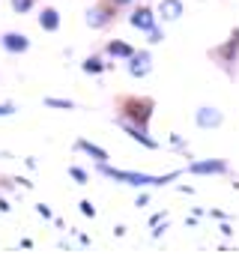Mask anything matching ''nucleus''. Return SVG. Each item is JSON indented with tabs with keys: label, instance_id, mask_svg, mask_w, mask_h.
I'll return each mask as SVG.
<instances>
[{
	"label": "nucleus",
	"instance_id": "1",
	"mask_svg": "<svg viewBox=\"0 0 239 254\" xmlns=\"http://www.w3.org/2000/svg\"><path fill=\"white\" fill-rule=\"evenodd\" d=\"M99 171L117 183H129V186H165V183H174L179 174H165V177H153V174H135V171H117V168H108V162L99 165Z\"/></svg>",
	"mask_w": 239,
	"mask_h": 254
},
{
	"label": "nucleus",
	"instance_id": "2",
	"mask_svg": "<svg viewBox=\"0 0 239 254\" xmlns=\"http://www.w3.org/2000/svg\"><path fill=\"white\" fill-rule=\"evenodd\" d=\"M153 117V102L150 99H126L123 102V120L141 126V129H147V123Z\"/></svg>",
	"mask_w": 239,
	"mask_h": 254
},
{
	"label": "nucleus",
	"instance_id": "3",
	"mask_svg": "<svg viewBox=\"0 0 239 254\" xmlns=\"http://www.w3.org/2000/svg\"><path fill=\"white\" fill-rule=\"evenodd\" d=\"M194 123L200 126V129H218V126L224 123V114H221L218 108L203 105V108H197V111H194Z\"/></svg>",
	"mask_w": 239,
	"mask_h": 254
},
{
	"label": "nucleus",
	"instance_id": "4",
	"mask_svg": "<svg viewBox=\"0 0 239 254\" xmlns=\"http://www.w3.org/2000/svg\"><path fill=\"white\" fill-rule=\"evenodd\" d=\"M150 69H153V54L150 51H132V57H129V75L132 78H144V75H150Z\"/></svg>",
	"mask_w": 239,
	"mask_h": 254
},
{
	"label": "nucleus",
	"instance_id": "5",
	"mask_svg": "<svg viewBox=\"0 0 239 254\" xmlns=\"http://www.w3.org/2000/svg\"><path fill=\"white\" fill-rule=\"evenodd\" d=\"M212 57H215L221 66H230V63H236V57H239V30H236V33H233V36H230V39H227L221 48H215V51H212Z\"/></svg>",
	"mask_w": 239,
	"mask_h": 254
},
{
	"label": "nucleus",
	"instance_id": "6",
	"mask_svg": "<svg viewBox=\"0 0 239 254\" xmlns=\"http://www.w3.org/2000/svg\"><path fill=\"white\" fill-rule=\"evenodd\" d=\"M129 24H132L135 30L150 33V30L156 27V12H153V9H147V6H141V9H135V12L129 15Z\"/></svg>",
	"mask_w": 239,
	"mask_h": 254
},
{
	"label": "nucleus",
	"instance_id": "7",
	"mask_svg": "<svg viewBox=\"0 0 239 254\" xmlns=\"http://www.w3.org/2000/svg\"><path fill=\"white\" fill-rule=\"evenodd\" d=\"M120 126H123V129L129 132L132 141H138V144H144V147H150V150L159 147V141H153V138L147 135V129H141V126H135V123H129V120H120Z\"/></svg>",
	"mask_w": 239,
	"mask_h": 254
},
{
	"label": "nucleus",
	"instance_id": "8",
	"mask_svg": "<svg viewBox=\"0 0 239 254\" xmlns=\"http://www.w3.org/2000/svg\"><path fill=\"white\" fill-rule=\"evenodd\" d=\"M0 45H3L9 54H24L30 48V39L24 33H3V39H0Z\"/></svg>",
	"mask_w": 239,
	"mask_h": 254
},
{
	"label": "nucleus",
	"instance_id": "9",
	"mask_svg": "<svg viewBox=\"0 0 239 254\" xmlns=\"http://www.w3.org/2000/svg\"><path fill=\"white\" fill-rule=\"evenodd\" d=\"M188 171L191 174H227V162H221V159H203V162H191Z\"/></svg>",
	"mask_w": 239,
	"mask_h": 254
},
{
	"label": "nucleus",
	"instance_id": "10",
	"mask_svg": "<svg viewBox=\"0 0 239 254\" xmlns=\"http://www.w3.org/2000/svg\"><path fill=\"white\" fill-rule=\"evenodd\" d=\"M156 18H162V21H179L182 18V0H162Z\"/></svg>",
	"mask_w": 239,
	"mask_h": 254
},
{
	"label": "nucleus",
	"instance_id": "11",
	"mask_svg": "<svg viewBox=\"0 0 239 254\" xmlns=\"http://www.w3.org/2000/svg\"><path fill=\"white\" fill-rule=\"evenodd\" d=\"M111 18H114V9H111V6H93V9L87 12V24L96 27V30H99V27H108Z\"/></svg>",
	"mask_w": 239,
	"mask_h": 254
},
{
	"label": "nucleus",
	"instance_id": "12",
	"mask_svg": "<svg viewBox=\"0 0 239 254\" xmlns=\"http://www.w3.org/2000/svg\"><path fill=\"white\" fill-rule=\"evenodd\" d=\"M39 27L48 30V33H54V30L60 27V12H57L54 6H45V9L39 12Z\"/></svg>",
	"mask_w": 239,
	"mask_h": 254
},
{
	"label": "nucleus",
	"instance_id": "13",
	"mask_svg": "<svg viewBox=\"0 0 239 254\" xmlns=\"http://www.w3.org/2000/svg\"><path fill=\"white\" fill-rule=\"evenodd\" d=\"M78 150H84L87 156H93V159H96L99 165H102V162H108V153H105L102 147H96V144H90V141H78Z\"/></svg>",
	"mask_w": 239,
	"mask_h": 254
},
{
	"label": "nucleus",
	"instance_id": "14",
	"mask_svg": "<svg viewBox=\"0 0 239 254\" xmlns=\"http://www.w3.org/2000/svg\"><path fill=\"white\" fill-rule=\"evenodd\" d=\"M108 54H111V57H126V60H129V57H132V48H129L126 42H111V45H108Z\"/></svg>",
	"mask_w": 239,
	"mask_h": 254
},
{
	"label": "nucleus",
	"instance_id": "15",
	"mask_svg": "<svg viewBox=\"0 0 239 254\" xmlns=\"http://www.w3.org/2000/svg\"><path fill=\"white\" fill-rule=\"evenodd\" d=\"M102 69H105V63H102L99 57H87V60H84V72H90V75H99Z\"/></svg>",
	"mask_w": 239,
	"mask_h": 254
},
{
	"label": "nucleus",
	"instance_id": "16",
	"mask_svg": "<svg viewBox=\"0 0 239 254\" xmlns=\"http://www.w3.org/2000/svg\"><path fill=\"white\" fill-rule=\"evenodd\" d=\"M45 105L48 108H66V111L75 108V102H69V99H45Z\"/></svg>",
	"mask_w": 239,
	"mask_h": 254
},
{
	"label": "nucleus",
	"instance_id": "17",
	"mask_svg": "<svg viewBox=\"0 0 239 254\" xmlns=\"http://www.w3.org/2000/svg\"><path fill=\"white\" fill-rule=\"evenodd\" d=\"M9 3H12L15 12H27V9H33V0H9Z\"/></svg>",
	"mask_w": 239,
	"mask_h": 254
},
{
	"label": "nucleus",
	"instance_id": "18",
	"mask_svg": "<svg viewBox=\"0 0 239 254\" xmlns=\"http://www.w3.org/2000/svg\"><path fill=\"white\" fill-rule=\"evenodd\" d=\"M69 174H72V177H75V180H78V183H81V186H84V183H87V174H84V171H81V168H69Z\"/></svg>",
	"mask_w": 239,
	"mask_h": 254
},
{
	"label": "nucleus",
	"instance_id": "19",
	"mask_svg": "<svg viewBox=\"0 0 239 254\" xmlns=\"http://www.w3.org/2000/svg\"><path fill=\"white\" fill-rule=\"evenodd\" d=\"M81 212H84L87 218H93V215H96V206H93L90 200H84V203H81Z\"/></svg>",
	"mask_w": 239,
	"mask_h": 254
},
{
	"label": "nucleus",
	"instance_id": "20",
	"mask_svg": "<svg viewBox=\"0 0 239 254\" xmlns=\"http://www.w3.org/2000/svg\"><path fill=\"white\" fill-rule=\"evenodd\" d=\"M162 39H165V36H162V30H159V27H153V30H150V42L156 45V42H162Z\"/></svg>",
	"mask_w": 239,
	"mask_h": 254
},
{
	"label": "nucleus",
	"instance_id": "21",
	"mask_svg": "<svg viewBox=\"0 0 239 254\" xmlns=\"http://www.w3.org/2000/svg\"><path fill=\"white\" fill-rule=\"evenodd\" d=\"M15 114V105H0V117H12Z\"/></svg>",
	"mask_w": 239,
	"mask_h": 254
},
{
	"label": "nucleus",
	"instance_id": "22",
	"mask_svg": "<svg viewBox=\"0 0 239 254\" xmlns=\"http://www.w3.org/2000/svg\"><path fill=\"white\" fill-rule=\"evenodd\" d=\"M111 3H114V6H132L135 0H111Z\"/></svg>",
	"mask_w": 239,
	"mask_h": 254
}]
</instances>
